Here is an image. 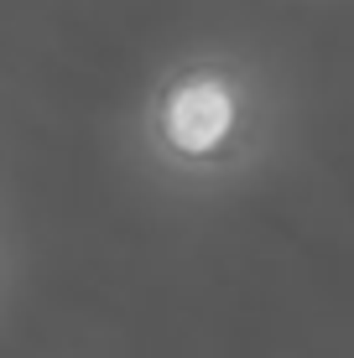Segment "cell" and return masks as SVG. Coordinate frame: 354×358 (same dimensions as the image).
<instances>
[{"label":"cell","instance_id":"obj_1","mask_svg":"<svg viewBox=\"0 0 354 358\" xmlns=\"http://www.w3.org/2000/svg\"><path fill=\"white\" fill-rule=\"evenodd\" d=\"M240 130V99L224 73L193 68L172 78L156 99V141L177 162H219L235 145Z\"/></svg>","mask_w":354,"mask_h":358}]
</instances>
